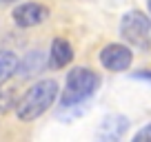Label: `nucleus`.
<instances>
[{
	"mask_svg": "<svg viewBox=\"0 0 151 142\" xmlns=\"http://www.w3.org/2000/svg\"><path fill=\"white\" fill-rule=\"evenodd\" d=\"M58 82L47 78V80H38L33 87H29L27 93L20 98L18 107H16V113L22 122H31V120L40 118L45 111L56 102L58 98Z\"/></svg>",
	"mask_w": 151,
	"mask_h": 142,
	"instance_id": "1",
	"label": "nucleus"
},
{
	"mask_svg": "<svg viewBox=\"0 0 151 142\" xmlns=\"http://www.w3.org/2000/svg\"><path fill=\"white\" fill-rule=\"evenodd\" d=\"M98 76L87 67H76L67 73V82H65V91L60 95V104L62 107H76V104L85 102L87 98L96 93L98 89Z\"/></svg>",
	"mask_w": 151,
	"mask_h": 142,
	"instance_id": "2",
	"label": "nucleus"
},
{
	"mask_svg": "<svg viewBox=\"0 0 151 142\" xmlns=\"http://www.w3.org/2000/svg\"><path fill=\"white\" fill-rule=\"evenodd\" d=\"M120 36L124 42L131 44V49L149 51L151 49V22L142 11L131 9L120 20Z\"/></svg>",
	"mask_w": 151,
	"mask_h": 142,
	"instance_id": "3",
	"label": "nucleus"
},
{
	"mask_svg": "<svg viewBox=\"0 0 151 142\" xmlns=\"http://www.w3.org/2000/svg\"><path fill=\"white\" fill-rule=\"evenodd\" d=\"M131 60H133L131 49L127 44H120V42L107 44L100 51V65L109 71H127L131 67Z\"/></svg>",
	"mask_w": 151,
	"mask_h": 142,
	"instance_id": "4",
	"label": "nucleus"
},
{
	"mask_svg": "<svg viewBox=\"0 0 151 142\" xmlns=\"http://www.w3.org/2000/svg\"><path fill=\"white\" fill-rule=\"evenodd\" d=\"M129 129V118L120 113H111L102 118L96 129V142H120Z\"/></svg>",
	"mask_w": 151,
	"mask_h": 142,
	"instance_id": "5",
	"label": "nucleus"
},
{
	"mask_svg": "<svg viewBox=\"0 0 151 142\" xmlns=\"http://www.w3.org/2000/svg\"><path fill=\"white\" fill-rule=\"evenodd\" d=\"M11 18L18 27L29 29V27H36V24L45 22L49 18V9L45 5H38V2H22L18 5L14 11H11Z\"/></svg>",
	"mask_w": 151,
	"mask_h": 142,
	"instance_id": "6",
	"label": "nucleus"
},
{
	"mask_svg": "<svg viewBox=\"0 0 151 142\" xmlns=\"http://www.w3.org/2000/svg\"><path fill=\"white\" fill-rule=\"evenodd\" d=\"M49 58H51V65L56 67V69H60V67H67L73 60V49H71V44L67 42L65 38H56L51 42Z\"/></svg>",
	"mask_w": 151,
	"mask_h": 142,
	"instance_id": "7",
	"label": "nucleus"
},
{
	"mask_svg": "<svg viewBox=\"0 0 151 142\" xmlns=\"http://www.w3.org/2000/svg\"><path fill=\"white\" fill-rule=\"evenodd\" d=\"M18 65H20L18 56L14 51H2L0 49V87H2V82L9 76H14L16 71H18Z\"/></svg>",
	"mask_w": 151,
	"mask_h": 142,
	"instance_id": "8",
	"label": "nucleus"
},
{
	"mask_svg": "<svg viewBox=\"0 0 151 142\" xmlns=\"http://www.w3.org/2000/svg\"><path fill=\"white\" fill-rule=\"evenodd\" d=\"M18 87H0V113H7L14 107H18Z\"/></svg>",
	"mask_w": 151,
	"mask_h": 142,
	"instance_id": "9",
	"label": "nucleus"
},
{
	"mask_svg": "<svg viewBox=\"0 0 151 142\" xmlns=\"http://www.w3.org/2000/svg\"><path fill=\"white\" fill-rule=\"evenodd\" d=\"M40 65H42V58H40L38 51H33L22 60V65H18V71H16V73H18L20 78H29V76H33V73H38Z\"/></svg>",
	"mask_w": 151,
	"mask_h": 142,
	"instance_id": "10",
	"label": "nucleus"
},
{
	"mask_svg": "<svg viewBox=\"0 0 151 142\" xmlns=\"http://www.w3.org/2000/svg\"><path fill=\"white\" fill-rule=\"evenodd\" d=\"M133 142H151V122L145 124V127L133 136Z\"/></svg>",
	"mask_w": 151,
	"mask_h": 142,
	"instance_id": "11",
	"label": "nucleus"
},
{
	"mask_svg": "<svg viewBox=\"0 0 151 142\" xmlns=\"http://www.w3.org/2000/svg\"><path fill=\"white\" fill-rule=\"evenodd\" d=\"M147 7H149V14H151V0H147Z\"/></svg>",
	"mask_w": 151,
	"mask_h": 142,
	"instance_id": "12",
	"label": "nucleus"
},
{
	"mask_svg": "<svg viewBox=\"0 0 151 142\" xmlns=\"http://www.w3.org/2000/svg\"><path fill=\"white\" fill-rule=\"evenodd\" d=\"M2 2H14V0H2Z\"/></svg>",
	"mask_w": 151,
	"mask_h": 142,
	"instance_id": "13",
	"label": "nucleus"
}]
</instances>
